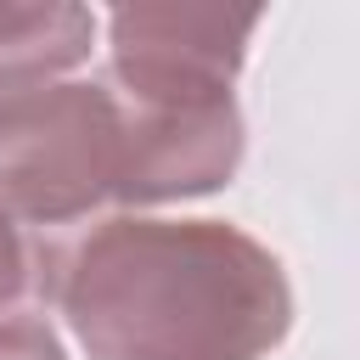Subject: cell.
I'll list each match as a JSON object with an SVG mask.
<instances>
[{"label": "cell", "instance_id": "1", "mask_svg": "<svg viewBox=\"0 0 360 360\" xmlns=\"http://www.w3.org/2000/svg\"><path fill=\"white\" fill-rule=\"evenodd\" d=\"M90 360H264L292 326L281 259L225 219L112 214L45 259Z\"/></svg>", "mask_w": 360, "mask_h": 360}, {"label": "cell", "instance_id": "2", "mask_svg": "<svg viewBox=\"0 0 360 360\" xmlns=\"http://www.w3.org/2000/svg\"><path fill=\"white\" fill-rule=\"evenodd\" d=\"M118 101L107 84L56 79L0 101V208L17 225H73L112 202Z\"/></svg>", "mask_w": 360, "mask_h": 360}, {"label": "cell", "instance_id": "3", "mask_svg": "<svg viewBox=\"0 0 360 360\" xmlns=\"http://www.w3.org/2000/svg\"><path fill=\"white\" fill-rule=\"evenodd\" d=\"M118 186L112 202H174L219 191L248 146L236 96H118Z\"/></svg>", "mask_w": 360, "mask_h": 360}, {"label": "cell", "instance_id": "4", "mask_svg": "<svg viewBox=\"0 0 360 360\" xmlns=\"http://www.w3.org/2000/svg\"><path fill=\"white\" fill-rule=\"evenodd\" d=\"M259 28L253 6H118L107 17V62L118 96H231L248 39Z\"/></svg>", "mask_w": 360, "mask_h": 360}, {"label": "cell", "instance_id": "5", "mask_svg": "<svg viewBox=\"0 0 360 360\" xmlns=\"http://www.w3.org/2000/svg\"><path fill=\"white\" fill-rule=\"evenodd\" d=\"M96 17L68 0H0V101L56 84L90 56Z\"/></svg>", "mask_w": 360, "mask_h": 360}, {"label": "cell", "instance_id": "6", "mask_svg": "<svg viewBox=\"0 0 360 360\" xmlns=\"http://www.w3.org/2000/svg\"><path fill=\"white\" fill-rule=\"evenodd\" d=\"M45 287V253L22 236V225L0 208V309H17L28 292Z\"/></svg>", "mask_w": 360, "mask_h": 360}, {"label": "cell", "instance_id": "7", "mask_svg": "<svg viewBox=\"0 0 360 360\" xmlns=\"http://www.w3.org/2000/svg\"><path fill=\"white\" fill-rule=\"evenodd\" d=\"M0 360H68V354L39 315H11L0 321Z\"/></svg>", "mask_w": 360, "mask_h": 360}]
</instances>
